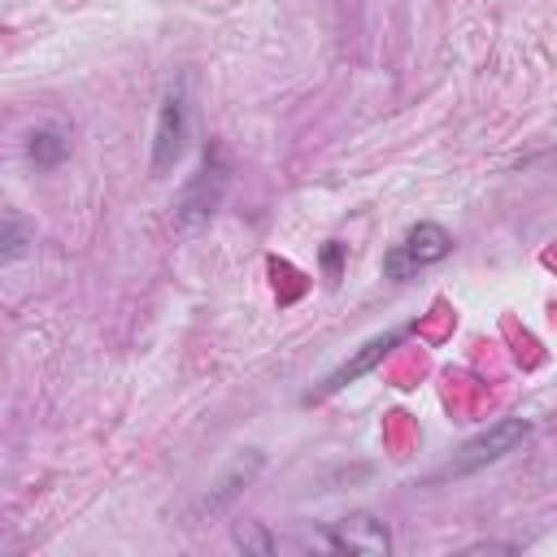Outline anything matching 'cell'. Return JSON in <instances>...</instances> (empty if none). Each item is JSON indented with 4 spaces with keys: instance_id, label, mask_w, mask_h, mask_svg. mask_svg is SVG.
I'll return each instance as SVG.
<instances>
[{
    "instance_id": "1",
    "label": "cell",
    "mask_w": 557,
    "mask_h": 557,
    "mask_svg": "<svg viewBox=\"0 0 557 557\" xmlns=\"http://www.w3.org/2000/svg\"><path fill=\"white\" fill-rule=\"evenodd\" d=\"M226 178H231L226 157H222L218 144H209L200 170L183 183V191H178V200H174V222H178L183 231H200V226L218 213V205H222V196H226Z\"/></svg>"
},
{
    "instance_id": "2",
    "label": "cell",
    "mask_w": 557,
    "mask_h": 557,
    "mask_svg": "<svg viewBox=\"0 0 557 557\" xmlns=\"http://www.w3.org/2000/svg\"><path fill=\"white\" fill-rule=\"evenodd\" d=\"M187 126H191V113H187V78H174L161 96V109H157V131H152V174H165L183 148H187Z\"/></svg>"
},
{
    "instance_id": "3",
    "label": "cell",
    "mask_w": 557,
    "mask_h": 557,
    "mask_svg": "<svg viewBox=\"0 0 557 557\" xmlns=\"http://www.w3.org/2000/svg\"><path fill=\"white\" fill-rule=\"evenodd\" d=\"M527 435H531V422H527V418H500V422H492L483 435H474L470 444H461V453L448 461V470H444V474H453V479L474 474V470H483V466L500 461L505 453H513Z\"/></svg>"
},
{
    "instance_id": "4",
    "label": "cell",
    "mask_w": 557,
    "mask_h": 557,
    "mask_svg": "<svg viewBox=\"0 0 557 557\" xmlns=\"http://www.w3.org/2000/svg\"><path fill=\"white\" fill-rule=\"evenodd\" d=\"M331 548L339 553H361V557H387L392 535L374 513H348L331 527Z\"/></svg>"
},
{
    "instance_id": "5",
    "label": "cell",
    "mask_w": 557,
    "mask_h": 557,
    "mask_svg": "<svg viewBox=\"0 0 557 557\" xmlns=\"http://www.w3.org/2000/svg\"><path fill=\"white\" fill-rule=\"evenodd\" d=\"M400 335H405V331H383V335L366 339V344H361V348H357V352H352V357H348L344 366H335V370H331V374L322 379L318 396H331V392H339V387L357 383L361 374H370V370H374V366H379V361H383V357H387V352H392V348L400 344Z\"/></svg>"
},
{
    "instance_id": "6",
    "label": "cell",
    "mask_w": 557,
    "mask_h": 557,
    "mask_svg": "<svg viewBox=\"0 0 557 557\" xmlns=\"http://www.w3.org/2000/svg\"><path fill=\"white\" fill-rule=\"evenodd\" d=\"M261 466H265V457H261L257 448H244V453L213 479V487H209L205 500H200V513H222V509H226V505H231V500L261 474Z\"/></svg>"
},
{
    "instance_id": "7",
    "label": "cell",
    "mask_w": 557,
    "mask_h": 557,
    "mask_svg": "<svg viewBox=\"0 0 557 557\" xmlns=\"http://www.w3.org/2000/svg\"><path fill=\"white\" fill-rule=\"evenodd\" d=\"M405 252L418 265H435V261H444L453 252V235L440 222H413L409 235H405Z\"/></svg>"
},
{
    "instance_id": "8",
    "label": "cell",
    "mask_w": 557,
    "mask_h": 557,
    "mask_svg": "<svg viewBox=\"0 0 557 557\" xmlns=\"http://www.w3.org/2000/svg\"><path fill=\"white\" fill-rule=\"evenodd\" d=\"M65 152H70V135L61 126H35L26 135V161L35 170H57L65 161Z\"/></svg>"
},
{
    "instance_id": "9",
    "label": "cell",
    "mask_w": 557,
    "mask_h": 557,
    "mask_svg": "<svg viewBox=\"0 0 557 557\" xmlns=\"http://www.w3.org/2000/svg\"><path fill=\"white\" fill-rule=\"evenodd\" d=\"M26 248H30V231L13 213H4V222H0V257L4 261H17Z\"/></svg>"
},
{
    "instance_id": "10",
    "label": "cell",
    "mask_w": 557,
    "mask_h": 557,
    "mask_svg": "<svg viewBox=\"0 0 557 557\" xmlns=\"http://www.w3.org/2000/svg\"><path fill=\"white\" fill-rule=\"evenodd\" d=\"M231 540H235L244 553H261V557L274 553V540L261 531V522H235V527H231Z\"/></svg>"
},
{
    "instance_id": "11",
    "label": "cell",
    "mask_w": 557,
    "mask_h": 557,
    "mask_svg": "<svg viewBox=\"0 0 557 557\" xmlns=\"http://www.w3.org/2000/svg\"><path fill=\"white\" fill-rule=\"evenodd\" d=\"M418 270H422V265H418V261H413V257L405 252V244H396V248H392V252L383 257V274H387V278H396V283L413 278Z\"/></svg>"
},
{
    "instance_id": "12",
    "label": "cell",
    "mask_w": 557,
    "mask_h": 557,
    "mask_svg": "<svg viewBox=\"0 0 557 557\" xmlns=\"http://www.w3.org/2000/svg\"><path fill=\"white\" fill-rule=\"evenodd\" d=\"M339 265H344V244H335V239H331V244L322 248V270H326V278H331V283H339Z\"/></svg>"
}]
</instances>
